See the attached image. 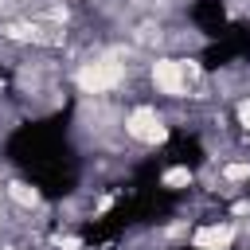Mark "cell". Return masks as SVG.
Here are the masks:
<instances>
[{"mask_svg": "<svg viewBox=\"0 0 250 250\" xmlns=\"http://www.w3.org/2000/svg\"><path fill=\"white\" fill-rule=\"evenodd\" d=\"M195 180H199V172H195L188 160H176V164H168V168L160 172V188H164V191H172V195L191 191V188H195Z\"/></svg>", "mask_w": 250, "mask_h": 250, "instance_id": "3957f363", "label": "cell"}, {"mask_svg": "<svg viewBox=\"0 0 250 250\" xmlns=\"http://www.w3.org/2000/svg\"><path fill=\"white\" fill-rule=\"evenodd\" d=\"M191 250H238V223L230 215H207L188 234Z\"/></svg>", "mask_w": 250, "mask_h": 250, "instance_id": "7a4b0ae2", "label": "cell"}, {"mask_svg": "<svg viewBox=\"0 0 250 250\" xmlns=\"http://www.w3.org/2000/svg\"><path fill=\"white\" fill-rule=\"evenodd\" d=\"M230 121H234V129H238V148L250 145V94H238V98L230 102Z\"/></svg>", "mask_w": 250, "mask_h": 250, "instance_id": "277c9868", "label": "cell"}, {"mask_svg": "<svg viewBox=\"0 0 250 250\" xmlns=\"http://www.w3.org/2000/svg\"><path fill=\"white\" fill-rule=\"evenodd\" d=\"M176 125H172V113L168 105H156L148 98H137L125 105V117H121V137H125V148L129 152H152V148H164L172 141Z\"/></svg>", "mask_w": 250, "mask_h": 250, "instance_id": "6da1fadb", "label": "cell"}]
</instances>
